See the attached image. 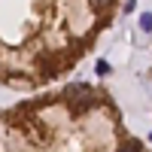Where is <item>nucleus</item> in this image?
<instances>
[{
    "label": "nucleus",
    "mask_w": 152,
    "mask_h": 152,
    "mask_svg": "<svg viewBox=\"0 0 152 152\" xmlns=\"http://www.w3.org/2000/svg\"><path fill=\"white\" fill-rule=\"evenodd\" d=\"M91 104H94V94H91L88 85H70L67 88V107H70V113H85Z\"/></svg>",
    "instance_id": "1"
},
{
    "label": "nucleus",
    "mask_w": 152,
    "mask_h": 152,
    "mask_svg": "<svg viewBox=\"0 0 152 152\" xmlns=\"http://www.w3.org/2000/svg\"><path fill=\"white\" fill-rule=\"evenodd\" d=\"M116 152H143V146L137 143V140H125V143H122Z\"/></svg>",
    "instance_id": "2"
},
{
    "label": "nucleus",
    "mask_w": 152,
    "mask_h": 152,
    "mask_svg": "<svg viewBox=\"0 0 152 152\" xmlns=\"http://www.w3.org/2000/svg\"><path fill=\"white\" fill-rule=\"evenodd\" d=\"M140 28H143V31H152V12L140 18Z\"/></svg>",
    "instance_id": "3"
},
{
    "label": "nucleus",
    "mask_w": 152,
    "mask_h": 152,
    "mask_svg": "<svg viewBox=\"0 0 152 152\" xmlns=\"http://www.w3.org/2000/svg\"><path fill=\"white\" fill-rule=\"evenodd\" d=\"M110 3H113V0H91V6H94V9H107Z\"/></svg>",
    "instance_id": "4"
},
{
    "label": "nucleus",
    "mask_w": 152,
    "mask_h": 152,
    "mask_svg": "<svg viewBox=\"0 0 152 152\" xmlns=\"http://www.w3.org/2000/svg\"><path fill=\"white\" fill-rule=\"evenodd\" d=\"M97 73H100V76H107V73H110V64H107V61H100V64H97Z\"/></svg>",
    "instance_id": "5"
}]
</instances>
